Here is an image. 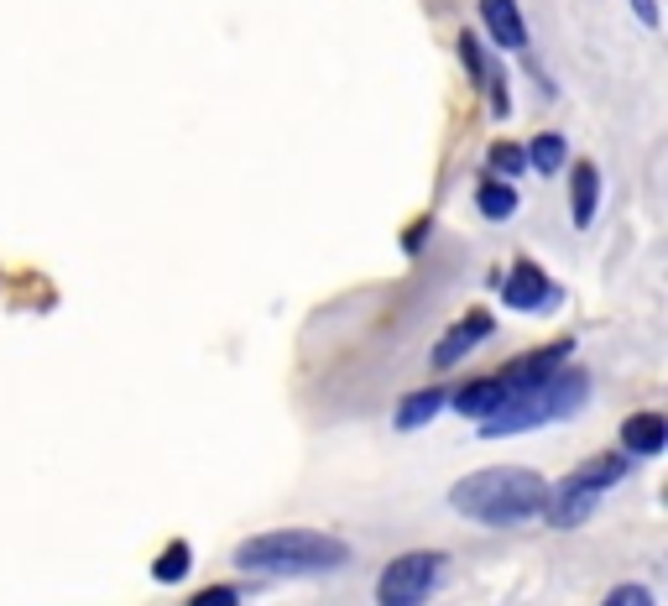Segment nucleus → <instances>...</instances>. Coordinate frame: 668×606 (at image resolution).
<instances>
[{
	"instance_id": "obj_21",
	"label": "nucleus",
	"mask_w": 668,
	"mask_h": 606,
	"mask_svg": "<svg viewBox=\"0 0 668 606\" xmlns=\"http://www.w3.org/2000/svg\"><path fill=\"white\" fill-rule=\"evenodd\" d=\"M637 6V17L648 21V27H658V0H632Z\"/></svg>"
},
{
	"instance_id": "obj_18",
	"label": "nucleus",
	"mask_w": 668,
	"mask_h": 606,
	"mask_svg": "<svg viewBox=\"0 0 668 606\" xmlns=\"http://www.w3.org/2000/svg\"><path fill=\"white\" fill-rule=\"evenodd\" d=\"M522 168H528V157H522V147H512V141H497V147H491V173L517 178Z\"/></svg>"
},
{
	"instance_id": "obj_17",
	"label": "nucleus",
	"mask_w": 668,
	"mask_h": 606,
	"mask_svg": "<svg viewBox=\"0 0 668 606\" xmlns=\"http://www.w3.org/2000/svg\"><path fill=\"white\" fill-rule=\"evenodd\" d=\"M522 157H528L532 168H544V173H559V168H565V137L544 131V137H532V147Z\"/></svg>"
},
{
	"instance_id": "obj_7",
	"label": "nucleus",
	"mask_w": 668,
	"mask_h": 606,
	"mask_svg": "<svg viewBox=\"0 0 668 606\" xmlns=\"http://www.w3.org/2000/svg\"><path fill=\"white\" fill-rule=\"evenodd\" d=\"M621 450L637 455V460H652V455L668 450V418L664 414H632L621 424Z\"/></svg>"
},
{
	"instance_id": "obj_13",
	"label": "nucleus",
	"mask_w": 668,
	"mask_h": 606,
	"mask_svg": "<svg viewBox=\"0 0 668 606\" xmlns=\"http://www.w3.org/2000/svg\"><path fill=\"white\" fill-rule=\"evenodd\" d=\"M596 205H600V173L590 162H580L575 168V189H569V209H575V226L580 230L596 220Z\"/></svg>"
},
{
	"instance_id": "obj_12",
	"label": "nucleus",
	"mask_w": 668,
	"mask_h": 606,
	"mask_svg": "<svg viewBox=\"0 0 668 606\" xmlns=\"http://www.w3.org/2000/svg\"><path fill=\"white\" fill-rule=\"evenodd\" d=\"M507 403V393L497 387V377H480V381H470V387H460L455 393V408L460 414H470V418H491Z\"/></svg>"
},
{
	"instance_id": "obj_8",
	"label": "nucleus",
	"mask_w": 668,
	"mask_h": 606,
	"mask_svg": "<svg viewBox=\"0 0 668 606\" xmlns=\"http://www.w3.org/2000/svg\"><path fill=\"white\" fill-rule=\"evenodd\" d=\"M600 491H585V486L565 481L559 491H549V503H544V518L554 523V528H580L590 513H596Z\"/></svg>"
},
{
	"instance_id": "obj_15",
	"label": "nucleus",
	"mask_w": 668,
	"mask_h": 606,
	"mask_svg": "<svg viewBox=\"0 0 668 606\" xmlns=\"http://www.w3.org/2000/svg\"><path fill=\"white\" fill-rule=\"evenodd\" d=\"M476 209L486 215V220H512V215H517V189H512V183H501V178H497V183H480V189H476Z\"/></svg>"
},
{
	"instance_id": "obj_5",
	"label": "nucleus",
	"mask_w": 668,
	"mask_h": 606,
	"mask_svg": "<svg viewBox=\"0 0 668 606\" xmlns=\"http://www.w3.org/2000/svg\"><path fill=\"white\" fill-rule=\"evenodd\" d=\"M501 304H512L517 314H538V309H554L559 304V288L544 278V267H532V261H517L507 282H501Z\"/></svg>"
},
{
	"instance_id": "obj_4",
	"label": "nucleus",
	"mask_w": 668,
	"mask_h": 606,
	"mask_svg": "<svg viewBox=\"0 0 668 606\" xmlns=\"http://www.w3.org/2000/svg\"><path fill=\"white\" fill-rule=\"evenodd\" d=\"M445 580V555L433 549H412L397 555L377 580V606H423Z\"/></svg>"
},
{
	"instance_id": "obj_6",
	"label": "nucleus",
	"mask_w": 668,
	"mask_h": 606,
	"mask_svg": "<svg viewBox=\"0 0 668 606\" xmlns=\"http://www.w3.org/2000/svg\"><path fill=\"white\" fill-rule=\"evenodd\" d=\"M569 350H575V340H559V346L538 350V356H522V361L501 366V371H497V387L507 393V398H517V393H528V387H538V381L554 377V371H559V366L569 361Z\"/></svg>"
},
{
	"instance_id": "obj_9",
	"label": "nucleus",
	"mask_w": 668,
	"mask_h": 606,
	"mask_svg": "<svg viewBox=\"0 0 668 606\" xmlns=\"http://www.w3.org/2000/svg\"><path fill=\"white\" fill-rule=\"evenodd\" d=\"M480 21H486V32L497 37L501 48H528V27H522L517 0H480Z\"/></svg>"
},
{
	"instance_id": "obj_3",
	"label": "nucleus",
	"mask_w": 668,
	"mask_h": 606,
	"mask_svg": "<svg viewBox=\"0 0 668 606\" xmlns=\"http://www.w3.org/2000/svg\"><path fill=\"white\" fill-rule=\"evenodd\" d=\"M590 398V377L585 371H554V377H544L538 387H528V393H517V398H507L491 418H480L486 424V439H501V434H522V429H538V424H554V418H569L580 403Z\"/></svg>"
},
{
	"instance_id": "obj_10",
	"label": "nucleus",
	"mask_w": 668,
	"mask_h": 606,
	"mask_svg": "<svg viewBox=\"0 0 668 606\" xmlns=\"http://www.w3.org/2000/svg\"><path fill=\"white\" fill-rule=\"evenodd\" d=\"M491 335V314H465V325H455L439 340V350H433V366H455L460 356H470L476 350V340H486Z\"/></svg>"
},
{
	"instance_id": "obj_19",
	"label": "nucleus",
	"mask_w": 668,
	"mask_h": 606,
	"mask_svg": "<svg viewBox=\"0 0 668 606\" xmlns=\"http://www.w3.org/2000/svg\"><path fill=\"white\" fill-rule=\"evenodd\" d=\"M600 606H658V602H652L648 586H617Z\"/></svg>"
},
{
	"instance_id": "obj_14",
	"label": "nucleus",
	"mask_w": 668,
	"mask_h": 606,
	"mask_svg": "<svg viewBox=\"0 0 668 606\" xmlns=\"http://www.w3.org/2000/svg\"><path fill=\"white\" fill-rule=\"evenodd\" d=\"M627 476V455H596L590 466H580L569 481L585 486V491H606V486H617Z\"/></svg>"
},
{
	"instance_id": "obj_20",
	"label": "nucleus",
	"mask_w": 668,
	"mask_h": 606,
	"mask_svg": "<svg viewBox=\"0 0 668 606\" xmlns=\"http://www.w3.org/2000/svg\"><path fill=\"white\" fill-rule=\"evenodd\" d=\"M193 606H240V596L230 586H209L205 596H193Z\"/></svg>"
},
{
	"instance_id": "obj_1",
	"label": "nucleus",
	"mask_w": 668,
	"mask_h": 606,
	"mask_svg": "<svg viewBox=\"0 0 668 606\" xmlns=\"http://www.w3.org/2000/svg\"><path fill=\"white\" fill-rule=\"evenodd\" d=\"M554 486L538 476V470L522 466H486L476 476L449 486V507L465 513L476 523H491V528H512V523H532L544 518V503H549Z\"/></svg>"
},
{
	"instance_id": "obj_16",
	"label": "nucleus",
	"mask_w": 668,
	"mask_h": 606,
	"mask_svg": "<svg viewBox=\"0 0 668 606\" xmlns=\"http://www.w3.org/2000/svg\"><path fill=\"white\" fill-rule=\"evenodd\" d=\"M189 565H193L189 544L178 538V544H168V549H162V559H157V565H152V580H162V586H178V580L189 575Z\"/></svg>"
},
{
	"instance_id": "obj_11",
	"label": "nucleus",
	"mask_w": 668,
	"mask_h": 606,
	"mask_svg": "<svg viewBox=\"0 0 668 606\" xmlns=\"http://www.w3.org/2000/svg\"><path fill=\"white\" fill-rule=\"evenodd\" d=\"M439 408H445V393H439V387H423V393H412V398L397 403L392 424H397L402 434H412V429H423V424H429Z\"/></svg>"
},
{
	"instance_id": "obj_2",
	"label": "nucleus",
	"mask_w": 668,
	"mask_h": 606,
	"mask_svg": "<svg viewBox=\"0 0 668 606\" xmlns=\"http://www.w3.org/2000/svg\"><path fill=\"white\" fill-rule=\"evenodd\" d=\"M345 559H350V549L319 528H272V534H251L236 549L240 570L257 575H325L340 570Z\"/></svg>"
}]
</instances>
